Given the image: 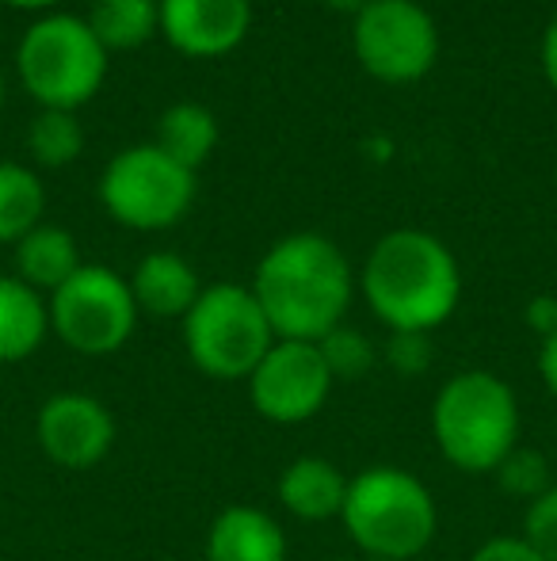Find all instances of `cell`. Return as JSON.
I'll use <instances>...</instances> for the list:
<instances>
[{
  "label": "cell",
  "mask_w": 557,
  "mask_h": 561,
  "mask_svg": "<svg viewBox=\"0 0 557 561\" xmlns=\"http://www.w3.org/2000/svg\"><path fill=\"white\" fill-rule=\"evenodd\" d=\"M356 287L348 256L325 233L282 237L264 252L253 275V295L276 336L310 344L344 325Z\"/></svg>",
  "instance_id": "6da1fadb"
},
{
  "label": "cell",
  "mask_w": 557,
  "mask_h": 561,
  "mask_svg": "<svg viewBox=\"0 0 557 561\" xmlns=\"http://www.w3.org/2000/svg\"><path fill=\"white\" fill-rule=\"evenodd\" d=\"M356 283L390 333H436L462 302L459 260L428 229L379 237Z\"/></svg>",
  "instance_id": "7a4b0ae2"
},
{
  "label": "cell",
  "mask_w": 557,
  "mask_h": 561,
  "mask_svg": "<svg viewBox=\"0 0 557 561\" xmlns=\"http://www.w3.org/2000/svg\"><path fill=\"white\" fill-rule=\"evenodd\" d=\"M431 436L439 455L462 473H497L520 447V401L492 370H462L446 378L431 405Z\"/></svg>",
  "instance_id": "3957f363"
},
{
  "label": "cell",
  "mask_w": 557,
  "mask_h": 561,
  "mask_svg": "<svg viewBox=\"0 0 557 561\" xmlns=\"http://www.w3.org/2000/svg\"><path fill=\"white\" fill-rule=\"evenodd\" d=\"M351 542L382 561L420 558L436 542L439 508L428 485L397 466H371L348 481L340 512Z\"/></svg>",
  "instance_id": "277c9868"
},
{
  "label": "cell",
  "mask_w": 557,
  "mask_h": 561,
  "mask_svg": "<svg viewBox=\"0 0 557 561\" xmlns=\"http://www.w3.org/2000/svg\"><path fill=\"white\" fill-rule=\"evenodd\" d=\"M112 54L92 35L89 20L50 12L23 31L15 46V77L38 107L77 112L104 89Z\"/></svg>",
  "instance_id": "5b68a950"
},
{
  "label": "cell",
  "mask_w": 557,
  "mask_h": 561,
  "mask_svg": "<svg viewBox=\"0 0 557 561\" xmlns=\"http://www.w3.org/2000/svg\"><path fill=\"white\" fill-rule=\"evenodd\" d=\"M276 329L264 318L253 287L214 283L184 318V347L192 363L218 382H248L276 344Z\"/></svg>",
  "instance_id": "8992f818"
},
{
  "label": "cell",
  "mask_w": 557,
  "mask_h": 561,
  "mask_svg": "<svg viewBox=\"0 0 557 561\" xmlns=\"http://www.w3.org/2000/svg\"><path fill=\"white\" fill-rule=\"evenodd\" d=\"M100 203L115 222L138 233L172 229L195 203V172L172 161L156 141L127 146L100 176Z\"/></svg>",
  "instance_id": "52a82bcc"
},
{
  "label": "cell",
  "mask_w": 557,
  "mask_h": 561,
  "mask_svg": "<svg viewBox=\"0 0 557 561\" xmlns=\"http://www.w3.org/2000/svg\"><path fill=\"white\" fill-rule=\"evenodd\" d=\"M50 333L77 355H115L127 347L138 329V302L130 295V279L104 264H81L73 279H66L50 298Z\"/></svg>",
  "instance_id": "ba28073f"
},
{
  "label": "cell",
  "mask_w": 557,
  "mask_h": 561,
  "mask_svg": "<svg viewBox=\"0 0 557 561\" xmlns=\"http://www.w3.org/2000/svg\"><path fill=\"white\" fill-rule=\"evenodd\" d=\"M351 50L382 84H417L439 58V27L417 0H371L351 20Z\"/></svg>",
  "instance_id": "9c48e42d"
},
{
  "label": "cell",
  "mask_w": 557,
  "mask_h": 561,
  "mask_svg": "<svg viewBox=\"0 0 557 561\" xmlns=\"http://www.w3.org/2000/svg\"><path fill=\"white\" fill-rule=\"evenodd\" d=\"M325 355L310 340H276L260 367L248 375V398L271 424H305L325 409L333 393Z\"/></svg>",
  "instance_id": "30bf717a"
},
{
  "label": "cell",
  "mask_w": 557,
  "mask_h": 561,
  "mask_svg": "<svg viewBox=\"0 0 557 561\" xmlns=\"http://www.w3.org/2000/svg\"><path fill=\"white\" fill-rule=\"evenodd\" d=\"M35 439L43 455L61 470H92L115 447V416L100 398L81 390L54 393L43 401L35 421Z\"/></svg>",
  "instance_id": "8fae6325"
},
{
  "label": "cell",
  "mask_w": 557,
  "mask_h": 561,
  "mask_svg": "<svg viewBox=\"0 0 557 561\" xmlns=\"http://www.w3.org/2000/svg\"><path fill=\"white\" fill-rule=\"evenodd\" d=\"M253 27V0H161V35L192 61L233 54Z\"/></svg>",
  "instance_id": "7c38bea8"
},
{
  "label": "cell",
  "mask_w": 557,
  "mask_h": 561,
  "mask_svg": "<svg viewBox=\"0 0 557 561\" xmlns=\"http://www.w3.org/2000/svg\"><path fill=\"white\" fill-rule=\"evenodd\" d=\"M130 295L138 302V313H146V318L184 321L187 310L199 302L202 283L179 252H149L130 275Z\"/></svg>",
  "instance_id": "4fadbf2b"
},
{
  "label": "cell",
  "mask_w": 557,
  "mask_h": 561,
  "mask_svg": "<svg viewBox=\"0 0 557 561\" xmlns=\"http://www.w3.org/2000/svg\"><path fill=\"white\" fill-rule=\"evenodd\" d=\"M207 561H287V535L264 508L233 504L210 524Z\"/></svg>",
  "instance_id": "5bb4252c"
},
{
  "label": "cell",
  "mask_w": 557,
  "mask_h": 561,
  "mask_svg": "<svg viewBox=\"0 0 557 561\" xmlns=\"http://www.w3.org/2000/svg\"><path fill=\"white\" fill-rule=\"evenodd\" d=\"M348 481L351 478H344L336 462L321 455H302L279 473V504L294 519L325 524V519H336L344 512Z\"/></svg>",
  "instance_id": "9a60e30c"
},
{
  "label": "cell",
  "mask_w": 557,
  "mask_h": 561,
  "mask_svg": "<svg viewBox=\"0 0 557 561\" xmlns=\"http://www.w3.org/2000/svg\"><path fill=\"white\" fill-rule=\"evenodd\" d=\"M77 272H81V249L69 229L43 222L15 244V279H23L38 295H54Z\"/></svg>",
  "instance_id": "2e32d148"
},
{
  "label": "cell",
  "mask_w": 557,
  "mask_h": 561,
  "mask_svg": "<svg viewBox=\"0 0 557 561\" xmlns=\"http://www.w3.org/2000/svg\"><path fill=\"white\" fill-rule=\"evenodd\" d=\"M50 333L46 298L15 275H0V363H20Z\"/></svg>",
  "instance_id": "e0dca14e"
},
{
  "label": "cell",
  "mask_w": 557,
  "mask_h": 561,
  "mask_svg": "<svg viewBox=\"0 0 557 561\" xmlns=\"http://www.w3.org/2000/svg\"><path fill=\"white\" fill-rule=\"evenodd\" d=\"M156 146L184 169H199L202 161H210L218 146V118L207 104L195 100H179V104L164 107L161 123H156Z\"/></svg>",
  "instance_id": "ac0fdd59"
},
{
  "label": "cell",
  "mask_w": 557,
  "mask_h": 561,
  "mask_svg": "<svg viewBox=\"0 0 557 561\" xmlns=\"http://www.w3.org/2000/svg\"><path fill=\"white\" fill-rule=\"evenodd\" d=\"M84 20L107 54L138 50L161 31V0H92Z\"/></svg>",
  "instance_id": "d6986e66"
},
{
  "label": "cell",
  "mask_w": 557,
  "mask_h": 561,
  "mask_svg": "<svg viewBox=\"0 0 557 561\" xmlns=\"http://www.w3.org/2000/svg\"><path fill=\"white\" fill-rule=\"evenodd\" d=\"M46 215V187L31 164L0 161V244H20Z\"/></svg>",
  "instance_id": "ffe728a7"
},
{
  "label": "cell",
  "mask_w": 557,
  "mask_h": 561,
  "mask_svg": "<svg viewBox=\"0 0 557 561\" xmlns=\"http://www.w3.org/2000/svg\"><path fill=\"white\" fill-rule=\"evenodd\" d=\"M27 153L43 169H66L84 153V126L73 112H54L38 107L27 123Z\"/></svg>",
  "instance_id": "44dd1931"
},
{
  "label": "cell",
  "mask_w": 557,
  "mask_h": 561,
  "mask_svg": "<svg viewBox=\"0 0 557 561\" xmlns=\"http://www.w3.org/2000/svg\"><path fill=\"white\" fill-rule=\"evenodd\" d=\"M317 347H321V355H325V367H328V375H333V382H356V378L371 375V367L379 363L374 344L351 325H340L328 336H321Z\"/></svg>",
  "instance_id": "7402d4cb"
},
{
  "label": "cell",
  "mask_w": 557,
  "mask_h": 561,
  "mask_svg": "<svg viewBox=\"0 0 557 561\" xmlns=\"http://www.w3.org/2000/svg\"><path fill=\"white\" fill-rule=\"evenodd\" d=\"M497 481L512 501H527V504H535L538 496L554 485L550 462H546V455L535 447H515L512 455L497 466Z\"/></svg>",
  "instance_id": "603a6c76"
},
{
  "label": "cell",
  "mask_w": 557,
  "mask_h": 561,
  "mask_svg": "<svg viewBox=\"0 0 557 561\" xmlns=\"http://www.w3.org/2000/svg\"><path fill=\"white\" fill-rule=\"evenodd\" d=\"M382 359L394 375L402 378H420L423 370L436 363V344L431 333H390L386 347H382Z\"/></svg>",
  "instance_id": "cb8c5ba5"
},
{
  "label": "cell",
  "mask_w": 557,
  "mask_h": 561,
  "mask_svg": "<svg viewBox=\"0 0 557 561\" xmlns=\"http://www.w3.org/2000/svg\"><path fill=\"white\" fill-rule=\"evenodd\" d=\"M523 539H527L546 561H557V485L546 489L535 504H527Z\"/></svg>",
  "instance_id": "d4e9b609"
},
{
  "label": "cell",
  "mask_w": 557,
  "mask_h": 561,
  "mask_svg": "<svg viewBox=\"0 0 557 561\" xmlns=\"http://www.w3.org/2000/svg\"><path fill=\"white\" fill-rule=\"evenodd\" d=\"M469 561H546V558L523 535H497V539L481 542Z\"/></svg>",
  "instance_id": "484cf974"
},
{
  "label": "cell",
  "mask_w": 557,
  "mask_h": 561,
  "mask_svg": "<svg viewBox=\"0 0 557 561\" xmlns=\"http://www.w3.org/2000/svg\"><path fill=\"white\" fill-rule=\"evenodd\" d=\"M523 318H527V325L538 333V340H546L550 333H557V298L554 295L531 298L527 310H523Z\"/></svg>",
  "instance_id": "4316f807"
},
{
  "label": "cell",
  "mask_w": 557,
  "mask_h": 561,
  "mask_svg": "<svg viewBox=\"0 0 557 561\" xmlns=\"http://www.w3.org/2000/svg\"><path fill=\"white\" fill-rule=\"evenodd\" d=\"M538 378H543V386L557 398V333L538 340Z\"/></svg>",
  "instance_id": "83f0119b"
},
{
  "label": "cell",
  "mask_w": 557,
  "mask_h": 561,
  "mask_svg": "<svg viewBox=\"0 0 557 561\" xmlns=\"http://www.w3.org/2000/svg\"><path fill=\"white\" fill-rule=\"evenodd\" d=\"M538 61H543V73L550 81V89L557 92V15L546 23L543 31V46H538Z\"/></svg>",
  "instance_id": "f1b7e54d"
},
{
  "label": "cell",
  "mask_w": 557,
  "mask_h": 561,
  "mask_svg": "<svg viewBox=\"0 0 557 561\" xmlns=\"http://www.w3.org/2000/svg\"><path fill=\"white\" fill-rule=\"evenodd\" d=\"M321 4H325V8H333V12L351 15V20H356V15L363 12L367 4H371V0H321Z\"/></svg>",
  "instance_id": "f546056e"
},
{
  "label": "cell",
  "mask_w": 557,
  "mask_h": 561,
  "mask_svg": "<svg viewBox=\"0 0 557 561\" xmlns=\"http://www.w3.org/2000/svg\"><path fill=\"white\" fill-rule=\"evenodd\" d=\"M8 8H15V12H46V8H54L58 0H4Z\"/></svg>",
  "instance_id": "4dcf8cb0"
},
{
  "label": "cell",
  "mask_w": 557,
  "mask_h": 561,
  "mask_svg": "<svg viewBox=\"0 0 557 561\" xmlns=\"http://www.w3.org/2000/svg\"><path fill=\"white\" fill-rule=\"evenodd\" d=\"M0 107H4V73H0Z\"/></svg>",
  "instance_id": "1f68e13d"
}]
</instances>
